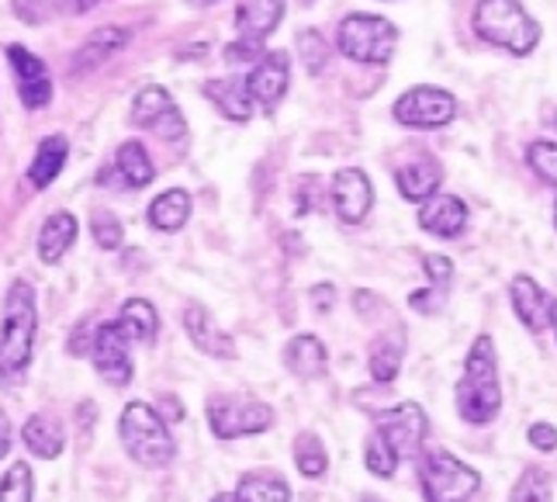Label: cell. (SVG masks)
I'll use <instances>...</instances> for the list:
<instances>
[{
    "label": "cell",
    "mask_w": 557,
    "mask_h": 502,
    "mask_svg": "<svg viewBox=\"0 0 557 502\" xmlns=\"http://www.w3.org/2000/svg\"><path fill=\"white\" fill-rule=\"evenodd\" d=\"M392 119L406 128H447L457 119V98L444 87L419 84L409 87L406 94H398V101L392 105Z\"/></svg>",
    "instance_id": "cell-9"
},
{
    "label": "cell",
    "mask_w": 557,
    "mask_h": 502,
    "mask_svg": "<svg viewBox=\"0 0 557 502\" xmlns=\"http://www.w3.org/2000/svg\"><path fill=\"white\" fill-rule=\"evenodd\" d=\"M122 330L128 333L132 343H152L160 333V316H157V308H152L146 298H128L122 305Z\"/></svg>",
    "instance_id": "cell-29"
},
{
    "label": "cell",
    "mask_w": 557,
    "mask_h": 502,
    "mask_svg": "<svg viewBox=\"0 0 557 502\" xmlns=\"http://www.w3.org/2000/svg\"><path fill=\"white\" fill-rule=\"evenodd\" d=\"M330 205L343 225H360L374 208V184L360 167H343L330 181Z\"/></svg>",
    "instance_id": "cell-12"
},
{
    "label": "cell",
    "mask_w": 557,
    "mask_h": 502,
    "mask_svg": "<svg viewBox=\"0 0 557 502\" xmlns=\"http://www.w3.org/2000/svg\"><path fill=\"white\" fill-rule=\"evenodd\" d=\"M527 167L541 177L544 184L557 187V143L550 139H536L527 146Z\"/></svg>",
    "instance_id": "cell-35"
},
{
    "label": "cell",
    "mask_w": 557,
    "mask_h": 502,
    "mask_svg": "<svg viewBox=\"0 0 557 502\" xmlns=\"http://www.w3.org/2000/svg\"><path fill=\"white\" fill-rule=\"evenodd\" d=\"M128 42H132V32L125 25H104V28H98L94 35H87L81 46H76L73 60H70V76H87L94 70H101Z\"/></svg>",
    "instance_id": "cell-16"
},
{
    "label": "cell",
    "mask_w": 557,
    "mask_h": 502,
    "mask_svg": "<svg viewBox=\"0 0 557 502\" xmlns=\"http://www.w3.org/2000/svg\"><path fill=\"white\" fill-rule=\"evenodd\" d=\"M190 219V195L184 187H170L163 195H157L146 208V222L157 233H181Z\"/></svg>",
    "instance_id": "cell-26"
},
{
    "label": "cell",
    "mask_w": 557,
    "mask_h": 502,
    "mask_svg": "<svg viewBox=\"0 0 557 502\" xmlns=\"http://www.w3.org/2000/svg\"><path fill=\"white\" fill-rule=\"evenodd\" d=\"M201 94L228 122L243 125L253 119V111H257L253 98H249V90H246V76H215V81H205Z\"/></svg>",
    "instance_id": "cell-21"
},
{
    "label": "cell",
    "mask_w": 557,
    "mask_h": 502,
    "mask_svg": "<svg viewBox=\"0 0 557 502\" xmlns=\"http://www.w3.org/2000/svg\"><path fill=\"white\" fill-rule=\"evenodd\" d=\"M368 368H371V378L377 384H392L401 371V343L392 340V336H381L371 343V357H368Z\"/></svg>",
    "instance_id": "cell-31"
},
{
    "label": "cell",
    "mask_w": 557,
    "mask_h": 502,
    "mask_svg": "<svg viewBox=\"0 0 557 502\" xmlns=\"http://www.w3.org/2000/svg\"><path fill=\"white\" fill-rule=\"evenodd\" d=\"M295 465L305 478H322L325 468H330V451H325V443L315 433L301 430L295 437Z\"/></svg>",
    "instance_id": "cell-32"
},
{
    "label": "cell",
    "mask_w": 557,
    "mask_h": 502,
    "mask_svg": "<svg viewBox=\"0 0 557 502\" xmlns=\"http://www.w3.org/2000/svg\"><path fill=\"white\" fill-rule=\"evenodd\" d=\"M295 49H298V60L309 76H322L325 66H330V42H325V35L319 28H298Z\"/></svg>",
    "instance_id": "cell-30"
},
{
    "label": "cell",
    "mask_w": 557,
    "mask_h": 502,
    "mask_svg": "<svg viewBox=\"0 0 557 502\" xmlns=\"http://www.w3.org/2000/svg\"><path fill=\"white\" fill-rule=\"evenodd\" d=\"M363 461H368V472L377 475V478H392L395 468H398L395 454H392L388 448H384V443H381L374 433L368 437V443H363Z\"/></svg>",
    "instance_id": "cell-37"
},
{
    "label": "cell",
    "mask_w": 557,
    "mask_h": 502,
    "mask_svg": "<svg viewBox=\"0 0 557 502\" xmlns=\"http://www.w3.org/2000/svg\"><path fill=\"white\" fill-rule=\"evenodd\" d=\"M295 211L298 216H312V211H319L322 208V181L319 177H301L298 181V187H295Z\"/></svg>",
    "instance_id": "cell-40"
},
{
    "label": "cell",
    "mask_w": 557,
    "mask_h": 502,
    "mask_svg": "<svg viewBox=\"0 0 557 502\" xmlns=\"http://www.w3.org/2000/svg\"><path fill=\"white\" fill-rule=\"evenodd\" d=\"M35 292L28 281H14L4 298V322H0V371L4 378H14L28 368L35 351Z\"/></svg>",
    "instance_id": "cell-4"
},
{
    "label": "cell",
    "mask_w": 557,
    "mask_h": 502,
    "mask_svg": "<svg viewBox=\"0 0 557 502\" xmlns=\"http://www.w3.org/2000/svg\"><path fill=\"white\" fill-rule=\"evenodd\" d=\"M132 125L160 135L166 143H177L187 135V122H184L181 108L174 105V98H170V90L160 84H149L132 98Z\"/></svg>",
    "instance_id": "cell-11"
},
{
    "label": "cell",
    "mask_w": 557,
    "mask_h": 502,
    "mask_svg": "<svg viewBox=\"0 0 557 502\" xmlns=\"http://www.w3.org/2000/svg\"><path fill=\"white\" fill-rule=\"evenodd\" d=\"M419 486L426 502H468L482 489V475L450 451L419 454Z\"/></svg>",
    "instance_id": "cell-6"
},
{
    "label": "cell",
    "mask_w": 557,
    "mask_h": 502,
    "mask_svg": "<svg viewBox=\"0 0 557 502\" xmlns=\"http://www.w3.org/2000/svg\"><path fill=\"white\" fill-rule=\"evenodd\" d=\"M287 14V0H236V32L246 42L263 46Z\"/></svg>",
    "instance_id": "cell-18"
},
{
    "label": "cell",
    "mask_w": 557,
    "mask_h": 502,
    "mask_svg": "<svg viewBox=\"0 0 557 502\" xmlns=\"http://www.w3.org/2000/svg\"><path fill=\"white\" fill-rule=\"evenodd\" d=\"M550 330L557 336V302H550Z\"/></svg>",
    "instance_id": "cell-49"
},
{
    "label": "cell",
    "mask_w": 557,
    "mask_h": 502,
    "mask_svg": "<svg viewBox=\"0 0 557 502\" xmlns=\"http://www.w3.org/2000/svg\"><path fill=\"white\" fill-rule=\"evenodd\" d=\"M298 4H301V8H312V4H315V0H298Z\"/></svg>",
    "instance_id": "cell-52"
},
{
    "label": "cell",
    "mask_w": 557,
    "mask_h": 502,
    "mask_svg": "<svg viewBox=\"0 0 557 502\" xmlns=\"http://www.w3.org/2000/svg\"><path fill=\"white\" fill-rule=\"evenodd\" d=\"M111 170H114V177H119V184L128 191H143L152 184V177H157V167H152V160H149V149L139 139H125L119 149H114Z\"/></svg>",
    "instance_id": "cell-24"
},
{
    "label": "cell",
    "mask_w": 557,
    "mask_h": 502,
    "mask_svg": "<svg viewBox=\"0 0 557 502\" xmlns=\"http://www.w3.org/2000/svg\"><path fill=\"white\" fill-rule=\"evenodd\" d=\"M11 443H14V427H11V419L0 413V461L11 454Z\"/></svg>",
    "instance_id": "cell-45"
},
{
    "label": "cell",
    "mask_w": 557,
    "mask_h": 502,
    "mask_svg": "<svg viewBox=\"0 0 557 502\" xmlns=\"http://www.w3.org/2000/svg\"><path fill=\"white\" fill-rule=\"evenodd\" d=\"M90 236H94V243H98L101 249H119L125 243V225H122L119 216H114V211L98 208L90 216Z\"/></svg>",
    "instance_id": "cell-34"
},
{
    "label": "cell",
    "mask_w": 557,
    "mask_h": 502,
    "mask_svg": "<svg viewBox=\"0 0 557 502\" xmlns=\"http://www.w3.org/2000/svg\"><path fill=\"white\" fill-rule=\"evenodd\" d=\"M312 305H315V313H330V308L336 305V287L333 284H315L312 287Z\"/></svg>",
    "instance_id": "cell-44"
},
{
    "label": "cell",
    "mask_w": 557,
    "mask_h": 502,
    "mask_svg": "<svg viewBox=\"0 0 557 502\" xmlns=\"http://www.w3.org/2000/svg\"><path fill=\"white\" fill-rule=\"evenodd\" d=\"M440 184H444V163L430 157V152H416L412 160H406L395 170L398 195L412 205H426L430 198H436Z\"/></svg>",
    "instance_id": "cell-15"
},
{
    "label": "cell",
    "mask_w": 557,
    "mask_h": 502,
    "mask_svg": "<svg viewBox=\"0 0 557 502\" xmlns=\"http://www.w3.org/2000/svg\"><path fill=\"white\" fill-rule=\"evenodd\" d=\"M208 427L219 440L257 437L274 427V409L249 395H211L208 399Z\"/></svg>",
    "instance_id": "cell-7"
},
{
    "label": "cell",
    "mask_w": 557,
    "mask_h": 502,
    "mask_svg": "<svg viewBox=\"0 0 557 502\" xmlns=\"http://www.w3.org/2000/svg\"><path fill=\"white\" fill-rule=\"evenodd\" d=\"M246 90L263 114H274L281 101L287 98V90H292V56L284 49H267L260 60L246 70Z\"/></svg>",
    "instance_id": "cell-10"
},
{
    "label": "cell",
    "mask_w": 557,
    "mask_h": 502,
    "mask_svg": "<svg viewBox=\"0 0 557 502\" xmlns=\"http://www.w3.org/2000/svg\"><path fill=\"white\" fill-rule=\"evenodd\" d=\"M98 4H104V0H63V8L70 14H87L90 8H98Z\"/></svg>",
    "instance_id": "cell-46"
},
{
    "label": "cell",
    "mask_w": 557,
    "mask_h": 502,
    "mask_svg": "<svg viewBox=\"0 0 557 502\" xmlns=\"http://www.w3.org/2000/svg\"><path fill=\"white\" fill-rule=\"evenodd\" d=\"M284 368L298 381H315L330 371V351L325 343L312 333H301L284 346Z\"/></svg>",
    "instance_id": "cell-22"
},
{
    "label": "cell",
    "mask_w": 557,
    "mask_h": 502,
    "mask_svg": "<svg viewBox=\"0 0 557 502\" xmlns=\"http://www.w3.org/2000/svg\"><path fill=\"white\" fill-rule=\"evenodd\" d=\"M471 32L478 42H485L516 60H527L541 46V22L520 4V0H474Z\"/></svg>",
    "instance_id": "cell-1"
},
{
    "label": "cell",
    "mask_w": 557,
    "mask_h": 502,
    "mask_svg": "<svg viewBox=\"0 0 557 502\" xmlns=\"http://www.w3.org/2000/svg\"><path fill=\"white\" fill-rule=\"evenodd\" d=\"M66 160H70V139H66V135H60V132L46 135V139L38 143L32 163H28V184L38 187V191H46L63 173Z\"/></svg>",
    "instance_id": "cell-25"
},
{
    "label": "cell",
    "mask_w": 557,
    "mask_h": 502,
    "mask_svg": "<svg viewBox=\"0 0 557 502\" xmlns=\"http://www.w3.org/2000/svg\"><path fill=\"white\" fill-rule=\"evenodd\" d=\"M398 42L401 32L384 14L354 11L347 17H339L336 25V49L343 52V60H350L357 66H388L398 52Z\"/></svg>",
    "instance_id": "cell-3"
},
{
    "label": "cell",
    "mask_w": 557,
    "mask_h": 502,
    "mask_svg": "<svg viewBox=\"0 0 557 502\" xmlns=\"http://www.w3.org/2000/svg\"><path fill=\"white\" fill-rule=\"evenodd\" d=\"M554 229H557V198H554Z\"/></svg>",
    "instance_id": "cell-53"
},
{
    "label": "cell",
    "mask_w": 557,
    "mask_h": 502,
    "mask_svg": "<svg viewBox=\"0 0 557 502\" xmlns=\"http://www.w3.org/2000/svg\"><path fill=\"white\" fill-rule=\"evenodd\" d=\"M457 413L471 427H488V423L503 413V384H498V357L492 336H478L468 351L465 375H460L457 389Z\"/></svg>",
    "instance_id": "cell-2"
},
{
    "label": "cell",
    "mask_w": 557,
    "mask_h": 502,
    "mask_svg": "<svg viewBox=\"0 0 557 502\" xmlns=\"http://www.w3.org/2000/svg\"><path fill=\"white\" fill-rule=\"evenodd\" d=\"M32 468L25 461H14L8 468V475L0 478V502H32Z\"/></svg>",
    "instance_id": "cell-36"
},
{
    "label": "cell",
    "mask_w": 557,
    "mask_h": 502,
    "mask_svg": "<svg viewBox=\"0 0 557 502\" xmlns=\"http://www.w3.org/2000/svg\"><path fill=\"white\" fill-rule=\"evenodd\" d=\"M22 440H25V448L32 454H38L42 461H52V457H60L63 448H66V430H63V423L49 416V413H35L28 416L25 423V430H22Z\"/></svg>",
    "instance_id": "cell-27"
},
{
    "label": "cell",
    "mask_w": 557,
    "mask_h": 502,
    "mask_svg": "<svg viewBox=\"0 0 557 502\" xmlns=\"http://www.w3.org/2000/svg\"><path fill=\"white\" fill-rule=\"evenodd\" d=\"M509 302H512V313L520 319L530 333H544L550 326V302L547 292L536 284L530 274H516L509 281Z\"/></svg>",
    "instance_id": "cell-20"
},
{
    "label": "cell",
    "mask_w": 557,
    "mask_h": 502,
    "mask_svg": "<svg viewBox=\"0 0 557 502\" xmlns=\"http://www.w3.org/2000/svg\"><path fill=\"white\" fill-rule=\"evenodd\" d=\"M76 236H81V222H76L73 211H52V216L42 222V229H38V243H35L38 260L60 264L73 249Z\"/></svg>",
    "instance_id": "cell-23"
},
{
    "label": "cell",
    "mask_w": 557,
    "mask_h": 502,
    "mask_svg": "<svg viewBox=\"0 0 557 502\" xmlns=\"http://www.w3.org/2000/svg\"><path fill=\"white\" fill-rule=\"evenodd\" d=\"M444 302H447V295H444V292H436V287H419V292L409 295L412 313H419V316H433V313H440V308H444Z\"/></svg>",
    "instance_id": "cell-42"
},
{
    "label": "cell",
    "mask_w": 557,
    "mask_h": 502,
    "mask_svg": "<svg viewBox=\"0 0 557 502\" xmlns=\"http://www.w3.org/2000/svg\"><path fill=\"white\" fill-rule=\"evenodd\" d=\"M547 125H550V128H554V132H557V108H554V111H550V119H547Z\"/></svg>",
    "instance_id": "cell-50"
},
{
    "label": "cell",
    "mask_w": 557,
    "mask_h": 502,
    "mask_svg": "<svg viewBox=\"0 0 557 502\" xmlns=\"http://www.w3.org/2000/svg\"><path fill=\"white\" fill-rule=\"evenodd\" d=\"M119 437L125 443L128 457L143 468H166L174 461L177 448L170 437L163 416L149 402H128L119 416Z\"/></svg>",
    "instance_id": "cell-5"
},
{
    "label": "cell",
    "mask_w": 557,
    "mask_h": 502,
    "mask_svg": "<svg viewBox=\"0 0 557 502\" xmlns=\"http://www.w3.org/2000/svg\"><path fill=\"white\" fill-rule=\"evenodd\" d=\"M422 270H426V281L436 292L450 295V284H454V260L444 254H426L422 257Z\"/></svg>",
    "instance_id": "cell-38"
},
{
    "label": "cell",
    "mask_w": 557,
    "mask_h": 502,
    "mask_svg": "<svg viewBox=\"0 0 557 502\" xmlns=\"http://www.w3.org/2000/svg\"><path fill=\"white\" fill-rule=\"evenodd\" d=\"M426 430H430V423H426V413H422L419 402H398L392 409L377 413V419H374V437L395 454L398 465L422 454Z\"/></svg>",
    "instance_id": "cell-8"
},
{
    "label": "cell",
    "mask_w": 557,
    "mask_h": 502,
    "mask_svg": "<svg viewBox=\"0 0 557 502\" xmlns=\"http://www.w3.org/2000/svg\"><path fill=\"white\" fill-rule=\"evenodd\" d=\"M184 330H187L190 343H195L201 354L219 357V360L236 357V340L228 336L215 319H211V313H208L205 305L190 302V305L184 308Z\"/></svg>",
    "instance_id": "cell-19"
},
{
    "label": "cell",
    "mask_w": 557,
    "mask_h": 502,
    "mask_svg": "<svg viewBox=\"0 0 557 502\" xmlns=\"http://www.w3.org/2000/svg\"><path fill=\"white\" fill-rule=\"evenodd\" d=\"M263 52H267L263 46L246 42V38H236V42H228V46H225L222 56H225V63H228V66H253Z\"/></svg>",
    "instance_id": "cell-41"
},
{
    "label": "cell",
    "mask_w": 557,
    "mask_h": 502,
    "mask_svg": "<svg viewBox=\"0 0 557 502\" xmlns=\"http://www.w3.org/2000/svg\"><path fill=\"white\" fill-rule=\"evenodd\" d=\"M14 14L28 25H42L55 14V8H63V0H11Z\"/></svg>",
    "instance_id": "cell-39"
},
{
    "label": "cell",
    "mask_w": 557,
    "mask_h": 502,
    "mask_svg": "<svg viewBox=\"0 0 557 502\" xmlns=\"http://www.w3.org/2000/svg\"><path fill=\"white\" fill-rule=\"evenodd\" d=\"M468 219H471V211H468L465 198L444 195V191H440L436 198H430L426 205H419V229H422V233L436 236V240L465 236Z\"/></svg>",
    "instance_id": "cell-17"
},
{
    "label": "cell",
    "mask_w": 557,
    "mask_h": 502,
    "mask_svg": "<svg viewBox=\"0 0 557 502\" xmlns=\"http://www.w3.org/2000/svg\"><path fill=\"white\" fill-rule=\"evenodd\" d=\"M8 63H11V73H14V84H17V98L28 111H42L49 108L52 101V76H49V66L46 60H38V56L28 49V46H8L4 49Z\"/></svg>",
    "instance_id": "cell-13"
},
{
    "label": "cell",
    "mask_w": 557,
    "mask_h": 502,
    "mask_svg": "<svg viewBox=\"0 0 557 502\" xmlns=\"http://www.w3.org/2000/svg\"><path fill=\"white\" fill-rule=\"evenodd\" d=\"M236 495L243 502H292V486L271 468L246 472L236 486Z\"/></svg>",
    "instance_id": "cell-28"
},
{
    "label": "cell",
    "mask_w": 557,
    "mask_h": 502,
    "mask_svg": "<svg viewBox=\"0 0 557 502\" xmlns=\"http://www.w3.org/2000/svg\"><path fill=\"white\" fill-rule=\"evenodd\" d=\"M128 333L122 330V322H101L98 343H94V368L108 384H128L132 381V354H128Z\"/></svg>",
    "instance_id": "cell-14"
},
{
    "label": "cell",
    "mask_w": 557,
    "mask_h": 502,
    "mask_svg": "<svg viewBox=\"0 0 557 502\" xmlns=\"http://www.w3.org/2000/svg\"><path fill=\"white\" fill-rule=\"evenodd\" d=\"M527 437L536 451H557V427H550V423H533Z\"/></svg>",
    "instance_id": "cell-43"
},
{
    "label": "cell",
    "mask_w": 557,
    "mask_h": 502,
    "mask_svg": "<svg viewBox=\"0 0 557 502\" xmlns=\"http://www.w3.org/2000/svg\"><path fill=\"white\" fill-rule=\"evenodd\" d=\"M550 499H554V486L544 468H527L509 495V502H550Z\"/></svg>",
    "instance_id": "cell-33"
},
{
    "label": "cell",
    "mask_w": 557,
    "mask_h": 502,
    "mask_svg": "<svg viewBox=\"0 0 557 502\" xmlns=\"http://www.w3.org/2000/svg\"><path fill=\"white\" fill-rule=\"evenodd\" d=\"M184 4H190V8H215V4H222V0H184Z\"/></svg>",
    "instance_id": "cell-47"
},
{
    "label": "cell",
    "mask_w": 557,
    "mask_h": 502,
    "mask_svg": "<svg viewBox=\"0 0 557 502\" xmlns=\"http://www.w3.org/2000/svg\"><path fill=\"white\" fill-rule=\"evenodd\" d=\"M377 4H395V0H377Z\"/></svg>",
    "instance_id": "cell-54"
},
{
    "label": "cell",
    "mask_w": 557,
    "mask_h": 502,
    "mask_svg": "<svg viewBox=\"0 0 557 502\" xmlns=\"http://www.w3.org/2000/svg\"><path fill=\"white\" fill-rule=\"evenodd\" d=\"M360 502H384V499H381V495H363Z\"/></svg>",
    "instance_id": "cell-51"
},
{
    "label": "cell",
    "mask_w": 557,
    "mask_h": 502,
    "mask_svg": "<svg viewBox=\"0 0 557 502\" xmlns=\"http://www.w3.org/2000/svg\"><path fill=\"white\" fill-rule=\"evenodd\" d=\"M211 502H243V499H239L236 492H219V495L211 499Z\"/></svg>",
    "instance_id": "cell-48"
}]
</instances>
